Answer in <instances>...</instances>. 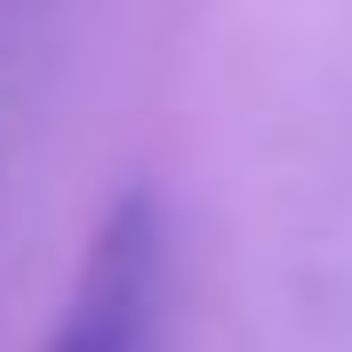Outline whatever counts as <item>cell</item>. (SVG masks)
Listing matches in <instances>:
<instances>
[{
	"label": "cell",
	"instance_id": "cell-1",
	"mask_svg": "<svg viewBox=\"0 0 352 352\" xmlns=\"http://www.w3.org/2000/svg\"><path fill=\"white\" fill-rule=\"evenodd\" d=\"M160 280H168V224L153 192H120L80 256L72 305L41 352H144L160 320Z\"/></svg>",
	"mask_w": 352,
	"mask_h": 352
}]
</instances>
